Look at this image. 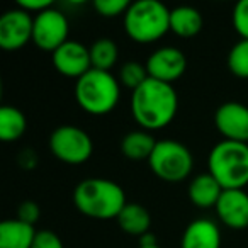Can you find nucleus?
Returning <instances> with one entry per match:
<instances>
[{"mask_svg": "<svg viewBox=\"0 0 248 248\" xmlns=\"http://www.w3.org/2000/svg\"><path fill=\"white\" fill-rule=\"evenodd\" d=\"M133 119L145 131H158L167 128L177 116L179 95L172 83H165L150 77L143 85L133 90L129 100Z\"/></svg>", "mask_w": 248, "mask_h": 248, "instance_id": "obj_1", "label": "nucleus"}, {"mask_svg": "<svg viewBox=\"0 0 248 248\" xmlns=\"http://www.w3.org/2000/svg\"><path fill=\"white\" fill-rule=\"evenodd\" d=\"M73 204L92 219H117L128 204L126 192L117 182L102 177H90L77 184L73 190Z\"/></svg>", "mask_w": 248, "mask_h": 248, "instance_id": "obj_2", "label": "nucleus"}, {"mask_svg": "<svg viewBox=\"0 0 248 248\" xmlns=\"http://www.w3.org/2000/svg\"><path fill=\"white\" fill-rule=\"evenodd\" d=\"M119 97V78L106 70L92 68L75 82L77 104L92 116H106L112 112Z\"/></svg>", "mask_w": 248, "mask_h": 248, "instance_id": "obj_3", "label": "nucleus"}, {"mask_svg": "<svg viewBox=\"0 0 248 248\" xmlns=\"http://www.w3.org/2000/svg\"><path fill=\"white\" fill-rule=\"evenodd\" d=\"M207 172L224 190L248 186V143L221 140L211 148Z\"/></svg>", "mask_w": 248, "mask_h": 248, "instance_id": "obj_4", "label": "nucleus"}, {"mask_svg": "<svg viewBox=\"0 0 248 248\" xmlns=\"http://www.w3.org/2000/svg\"><path fill=\"white\" fill-rule=\"evenodd\" d=\"M126 34L136 43H155L170 31V9L158 0L131 2L124 14Z\"/></svg>", "mask_w": 248, "mask_h": 248, "instance_id": "obj_5", "label": "nucleus"}, {"mask_svg": "<svg viewBox=\"0 0 248 248\" xmlns=\"http://www.w3.org/2000/svg\"><path fill=\"white\" fill-rule=\"evenodd\" d=\"M150 169L160 180L182 182L192 173L194 156L184 143L177 140H160L148 158Z\"/></svg>", "mask_w": 248, "mask_h": 248, "instance_id": "obj_6", "label": "nucleus"}, {"mask_svg": "<svg viewBox=\"0 0 248 248\" xmlns=\"http://www.w3.org/2000/svg\"><path fill=\"white\" fill-rule=\"evenodd\" d=\"M49 152L63 163L68 165H82L92 156L93 141L85 129L73 126V124H63L58 126L49 135Z\"/></svg>", "mask_w": 248, "mask_h": 248, "instance_id": "obj_7", "label": "nucleus"}, {"mask_svg": "<svg viewBox=\"0 0 248 248\" xmlns=\"http://www.w3.org/2000/svg\"><path fill=\"white\" fill-rule=\"evenodd\" d=\"M70 24L62 11L51 7L34 16L32 43L45 51H56L68 41Z\"/></svg>", "mask_w": 248, "mask_h": 248, "instance_id": "obj_8", "label": "nucleus"}, {"mask_svg": "<svg viewBox=\"0 0 248 248\" xmlns=\"http://www.w3.org/2000/svg\"><path fill=\"white\" fill-rule=\"evenodd\" d=\"M34 17L24 9L16 7L0 17V48L16 51L32 41Z\"/></svg>", "mask_w": 248, "mask_h": 248, "instance_id": "obj_9", "label": "nucleus"}, {"mask_svg": "<svg viewBox=\"0 0 248 248\" xmlns=\"http://www.w3.org/2000/svg\"><path fill=\"white\" fill-rule=\"evenodd\" d=\"M214 126L223 140L248 143V106L234 100L221 104L214 112Z\"/></svg>", "mask_w": 248, "mask_h": 248, "instance_id": "obj_10", "label": "nucleus"}, {"mask_svg": "<svg viewBox=\"0 0 248 248\" xmlns=\"http://www.w3.org/2000/svg\"><path fill=\"white\" fill-rule=\"evenodd\" d=\"M145 65L152 78L165 83H173L186 73L187 58L182 49L175 46H163L150 55Z\"/></svg>", "mask_w": 248, "mask_h": 248, "instance_id": "obj_11", "label": "nucleus"}, {"mask_svg": "<svg viewBox=\"0 0 248 248\" xmlns=\"http://www.w3.org/2000/svg\"><path fill=\"white\" fill-rule=\"evenodd\" d=\"M53 65L56 72L70 78L78 80L85 75L89 70H92V60H90V49L78 41H66L60 46L56 51H53Z\"/></svg>", "mask_w": 248, "mask_h": 248, "instance_id": "obj_12", "label": "nucleus"}, {"mask_svg": "<svg viewBox=\"0 0 248 248\" xmlns=\"http://www.w3.org/2000/svg\"><path fill=\"white\" fill-rule=\"evenodd\" d=\"M214 209L228 228L243 230L248 226V194L243 189L223 190Z\"/></svg>", "mask_w": 248, "mask_h": 248, "instance_id": "obj_13", "label": "nucleus"}, {"mask_svg": "<svg viewBox=\"0 0 248 248\" xmlns=\"http://www.w3.org/2000/svg\"><path fill=\"white\" fill-rule=\"evenodd\" d=\"M180 248H221V231L211 219H194L186 226Z\"/></svg>", "mask_w": 248, "mask_h": 248, "instance_id": "obj_14", "label": "nucleus"}, {"mask_svg": "<svg viewBox=\"0 0 248 248\" xmlns=\"http://www.w3.org/2000/svg\"><path fill=\"white\" fill-rule=\"evenodd\" d=\"M223 190L224 189L219 186V182L209 172H206L199 173L190 180L187 192H189V199L192 201L194 206L201 207V209H209V207H216Z\"/></svg>", "mask_w": 248, "mask_h": 248, "instance_id": "obj_15", "label": "nucleus"}, {"mask_svg": "<svg viewBox=\"0 0 248 248\" xmlns=\"http://www.w3.org/2000/svg\"><path fill=\"white\" fill-rule=\"evenodd\" d=\"M38 231L21 219H4L0 223V248H32Z\"/></svg>", "mask_w": 248, "mask_h": 248, "instance_id": "obj_16", "label": "nucleus"}, {"mask_svg": "<svg viewBox=\"0 0 248 248\" xmlns=\"http://www.w3.org/2000/svg\"><path fill=\"white\" fill-rule=\"evenodd\" d=\"M117 224L124 233L140 238L152 228V214L143 204L128 202L117 216Z\"/></svg>", "mask_w": 248, "mask_h": 248, "instance_id": "obj_17", "label": "nucleus"}, {"mask_svg": "<svg viewBox=\"0 0 248 248\" xmlns=\"http://www.w3.org/2000/svg\"><path fill=\"white\" fill-rule=\"evenodd\" d=\"M204 26L202 14L196 7L180 5L170 11V31L180 38H194Z\"/></svg>", "mask_w": 248, "mask_h": 248, "instance_id": "obj_18", "label": "nucleus"}, {"mask_svg": "<svg viewBox=\"0 0 248 248\" xmlns=\"http://www.w3.org/2000/svg\"><path fill=\"white\" fill-rule=\"evenodd\" d=\"M156 140L150 131L135 129L123 136L121 140V153L129 160H148L155 150Z\"/></svg>", "mask_w": 248, "mask_h": 248, "instance_id": "obj_19", "label": "nucleus"}, {"mask_svg": "<svg viewBox=\"0 0 248 248\" xmlns=\"http://www.w3.org/2000/svg\"><path fill=\"white\" fill-rule=\"evenodd\" d=\"M28 129V119L24 112L14 106L0 107V140L4 143H14L24 136Z\"/></svg>", "mask_w": 248, "mask_h": 248, "instance_id": "obj_20", "label": "nucleus"}, {"mask_svg": "<svg viewBox=\"0 0 248 248\" xmlns=\"http://www.w3.org/2000/svg\"><path fill=\"white\" fill-rule=\"evenodd\" d=\"M90 60H92V68L97 70H106L109 72L117 62L119 56V49L114 39L110 38H100L92 43L90 46Z\"/></svg>", "mask_w": 248, "mask_h": 248, "instance_id": "obj_21", "label": "nucleus"}, {"mask_svg": "<svg viewBox=\"0 0 248 248\" xmlns=\"http://www.w3.org/2000/svg\"><path fill=\"white\" fill-rule=\"evenodd\" d=\"M226 63L234 77L248 78V39H241L230 49Z\"/></svg>", "mask_w": 248, "mask_h": 248, "instance_id": "obj_22", "label": "nucleus"}, {"mask_svg": "<svg viewBox=\"0 0 248 248\" xmlns=\"http://www.w3.org/2000/svg\"><path fill=\"white\" fill-rule=\"evenodd\" d=\"M148 78H150L148 70H146V65H143V63L126 62L119 68V83L131 90H136Z\"/></svg>", "mask_w": 248, "mask_h": 248, "instance_id": "obj_23", "label": "nucleus"}, {"mask_svg": "<svg viewBox=\"0 0 248 248\" xmlns=\"http://www.w3.org/2000/svg\"><path fill=\"white\" fill-rule=\"evenodd\" d=\"M129 5H131V2H128V0H95L93 2V9L102 17H119V16L124 17Z\"/></svg>", "mask_w": 248, "mask_h": 248, "instance_id": "obj_24", "label": "nucleus"}, {"mask_svg": "<svg viewBox=\"0 0 248 248\" xmlns=\"http://www.w3.org/2000/svg\"><path fill=\"white\" fill-rule=\"evenodd\" d=\"M233 26L241 39H248V0H240L233 9Z\"/></svg>", "mask_w": 248, "mask_h": 248, "instance_id": "obj_25", "label": "nucleus"}, {"mask_svg": "<svg viewBox=\"0 0 248 248\" xmlns=\"http://www.w3.org/2000/svg\"><path fill=\"white\" fill-rule=\"evenodd\" d=\"M32 248H65L63 241L55 231L51 230H41L36 233Z\"/></svg>", "mask_w": 248, "mask_h": 248, "instance_id": "obj_26", "label": "nucleus"}, {"mask_svg": "<svg viewBox=\"0 0 248 248\" xmlns=\"http://www.w3.org/2000/svg\"><path fill=\"white\" fill-rule=\"evenodd\" d=\"M39 216H41V209H39L38 202H34V201H24V202H21V206L17 209V219L34 226L36 221L39 219Z\"/></svg>", "mask_w": 248, "mask_h": 248, "instance_id": "obj_27", "label": "nucleus"}, {"mask_svg": "<svg viewBox=\"0 0 248 248\" xmlns=\"http://www.w3.org/2000/svg\"><path fill=\"white\" fill-rule=\"evenodd\" d=\"M17 7L24 9V11L29 12V14H32V12L39 14V12L46 11V9H51L53 2L51 0H19Z\"/></svg>", "mask_w": 248, "mask_h": 248, "instance_id": "obj_28", "label": "nucleus"}, {"mask_svg": "<svg viewBox=\"0 0 248 248\" xmlns=\"http://www.w3.org/2000/svg\"><path fill=\"white\" fill-rule=\"evenodd\" d=\"M17 162H19V165H21L22 169L32 170V169H36V165H38V155H36V152L32 148H26V150H22V152L19 153Z\"/></svg>", "mask_w": 248, "mask_h": 248, "instance_id": "obj_29", "label": "nucleus"}, {"mask_svg": "<svg viewBox=\"0 0 248 248\" xmlns=\"http://www.w3.org/2000/svg\"><path fill=\"white\" fill-rule=\"evenodd\" d=\"M156 243V236L155 233H152V231H148V233H145L143 236H140V247H155Z\"/></svg>", "mask_w": 248, "mask_h": 248, "instance_id": "obj_30", "label": "nucleus"}, {"mask_svg": "<svg viewBox=\"0 0 248 248\" xmlns=\"http://www.w3.org/2000/svg\"><path fill=\"white\" fill-rule=\"evenodd\" d=\"M138 248H162V247H158V245H155V247H138Z\"/></svg>", "mask_w": 248, "mask_h": 248, "instance_id": "obj_31", "label": "nucleus"}]
</instances>
